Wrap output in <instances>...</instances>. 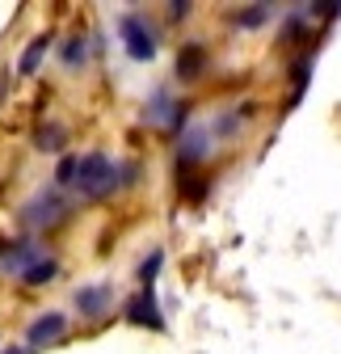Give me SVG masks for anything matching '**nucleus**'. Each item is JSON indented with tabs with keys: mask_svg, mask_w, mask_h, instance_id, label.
I'll use <instances>...</instances> for the list:
<instances>
[{
	"mask_svg": "<svg viewBox=\"0 0 341 354\" xmlns=\"http://www.w3.org/2000/svg\"><path fill=\"white\" fill-rule=\"evenodd\" d=\"M76 186L84 198H106L114 186H118V169L106 152H89V156H80L76 165Z\"/></svg>",
	"mask_w": 341,
	"mask_h": 354,
	"instance_id": "obj_1",
	"label": "nucleus"
},
{
	"mask_svg": "<svg viewBox=\"0 0 341 354\" xmlns=\"http://www.w3.org/2000/svg\"><path fill=\"white\" fill-rule=\"evenodd\" d=\"M118 30H122V42H126V55L131 59H152L156 55V38H152V30H148V21L139 17V13H126L122 21H118Z\"/></svg>",
	"mask_w": 341,
	"mask_h": 354,
	"instance_id": "obj_2",
	"label": "nucleus"
},
{
	"mask_svg": "<svg viewBox=\"0 0 341 354\" xmlns=\"http://www.w3.org/2000/svg\"><path fill=\"white\" fill-rule=\"evenodd\" d=\"M64 211H68V203L59 194H38V198L26 203L21 224H30V228H51V224H59V219H64Z\"/></svg>",
	"mask_w": 341,
	"mask_h": 354,
	"instance_id": "obj_3",
	"label": "nucleus"
},
{
	"mask_svg": "<svg viewBox=\"0 0 341 354\" xmlns=\"http://www.w3.org/2000/svg\"><path fill=\"white\" fill-rule=\"evenodd\" d=\"M64 329H68V317L64 313H42L34 325H30V346H51V342H59L64 337Z\"/></svg>",
	"mask_w": 341,
	"mask_h": 354,
	"instance_id": "obj_4",
	"label": "nucleus"
},
{
	"mask_svg": "<svg viewBox=\"0 0 341 354\" xmlns=\"http://www.w3.org/2000/svg\"><path fill=\"white\" fill-rule=\"evenodd\" d=\"M126 313H131V321H135V325H148V329H164V317L156 313V295H152V287H144V291L131 299V308H126Z\"/></svg>",
	"mask_w": 341,
	"mask_h": 354,
	"instance_id": "obj_5",
	"label": "nucleus"
},
{
	"mask_svg": "<svg viewBox=\"0 0 341 354\" xmlns=\"http://www.w3.org/2000/svg\"><path fill=\"white\" fill-rule=\"evenodd\" d=\"M206 72V47H202V42H190V47L177 55V76L182 80H198Z\"/></svg>",
	"mask_w": 341,
	"mask_h": 354,
	"instance_id": "obj_6",
	"label": "nucleus"
},
{
	"mask_svg": "<svg viewBox=\"0 0 341 354\" xmlns=\"http://www.w3.org/2000/svg\"><path fill=\"white\" fill-rule=\"evenodd\" d=\"M76 308H80V313L84 317H101L106 313V308H110V287H80L76 291Z\"/></svg>",
	"mask_w": 341,
	"mask_h": 354,
	"instance_id": "obj_7",
	"label": "nucleus"
},
{
	"mask_svg": "<svg viewBox=\"0 0 341 354\" xmlns=\"http://www.w3.org/2000/svg\"><path fill=\"white\" fill-rule=\"evenodd\" d=\"M34 261H38V245H30V241H17V245H9V249H5V270L26 274Z\"/></svg>",
	"mask_w": 341,
	"mask_h": 354,
	"instance_id": "obj_8",
	"label": "nucleus"
},
{
	"mask_svg": "<svg viewBox=\"0 0 341 354\" xmlns=\"http://www.w3.org/2000/svg\"><path fill=\"white\" fill-rule=\"evenodd\" d=\"M47 47H51V38H47V34L30 38V47H26L21 64H17V72H21V76H34V72H38V64H42V55H47Z\"/></svg>",
	"mask_w": 341,
	"mask_h": 354,
	"instance_id": "obj_9",
	"label": "nucleus"
},
{
	"mask_svg": "<svg viewBox=\"0 0 341 354\" xmlns=\"http://www.w3.org/2000/svg\"><path fill=\"white\" fill-rule=\"evenodd\" d=\"M202 156H206V131H202V127H194L190 136L182 140V165H198Z\"/></svg>",
	"mask_w": 341,
	"mask_h": 354,
	"instance_id": "obj_10",
	"label": "nucleus"
},
{
	"mask_svg": "<svg viewBox=\"0 0 341 354\" xmlns=\"http://www.w3.org/2000/svg\"><path fill=\"white\" fill-rule=\"evenodd\" d=\"M55 270H59V266H55L51 257H38L30 270L21 274V283H26V287H42V283H51V279H55Z\"/></svg>",
	"mask_w": 341,
	"mask_h": 354,
	"instance_id": "obj_11",
	"label": "nucleus"
},
{
	"mask_svg": "<svg viewBox=\"0 0 341 354\" xmlns=\"http://www.w3.org/2000/svg\"><path fill=\"white\" fill-rule=\"evenodd\" d=\"M59 59H64L68 68H80L84 59H89V47H84V38H80V34L64 38V47H59Z\"/></svg>",
	"mask_w": 341,
	"mask_h": 354,
	"instance_id": "obj_12",
	"label": "nucleus"
},
{
	"mask_svg": "<svg viewBox=\"0 0 341 354\" xmlns=\"http://www.w3.org/2000/svg\"><path fill=\"white\" fill-rule=\"evenodd\" d=\"M64 140H68V136H64V127H55V122L38 131V148H42V152H59Z\"/></svg>",
	"mask_w": 341,
	"mask_h": 354,
	"instance_id": "obj_13",
	"label": "nucleus"
},
{
	"mask_svg": "<svg viewBox=\"0 0 341 354\" xmlns=\"http://www.w3.org/2000/svg\"><path fill=\"white\" fill-rule=\"evenodd\" d=\"M160 261H164V253H160V249H152V257L139 266V283H144V287H152V283H156V270H160Z\"/></svg>",
	"mask_w": 341,
	"mask_h": 354,
	"instance_id": "obj_14",
	"label": "nucleus"
},
{
	"mask_svg": "<svg viewBox=\"0 0 341 354\" xmlns=\"http://www.w3.org/2000/svg\"><path fill=\"white\" fill-rule=\"evenodd\" d=\"M76 165H80V156H64L59 160V169H55V182L59 186H72L76 182Z\"/></svg>",
	"mask_w": 341,
	"mask_h": 354,
	"instance_id": "obj_15",
	"label": "nucleus"
},
{
	"mask_svg": "<svg viewBox=\"0 0 341 354\" xmlns=\"http://www.w3.org/2000/svg\"><path fill=\"white\" fill-rule=\"evenodd\" d=\"M266 17H270V5H253V9L240 13V26H262Z\"/></svg>",
	"mask_w": 341,
	"mask_h": 354,
	"instance_id": "obj_16",
	"label": "nucleus"
},
{
	"mask_svg": "<svg viewBox=\"0 0 341 354\" xmlns=\"http://www.w3.org/2000/svg\"><path fill=\"white\" fill-rule=\"evenodd\" d=\"M168 110H177V106H168V93H156V97H152V110H148V118H152V122H160Z\"/></svg>",
	"mask_w": 341,
	"mask_h": 354,
	"instance_id": "obj_17",
	"label": "nucleus"
},
{
	"mask_svg": "<svg viewBox=\"0 0 341 354\" xmlns=\"http://www.w3.org/2000/svg\"><path fill=\"white\" fill-rule=\"evenodd\" d=\"M291 84H295V97H300V93H304V84H308V59H300V64L291 68Z\"/></svg>",
	"mask_w": 341,
	"mask_h": 354,
	"instance_id": "obj_18",
	"label": "nucleus"
},
{
	"mask_svg": "<svg viewBox=\"0 0 341 354\" xmlns=\"http://www.w3.org/2000/svg\"><path fill=\"white\" fill-rule=\"evenodd\" d=\"M316 9H320V17H337V13H341L337 0H329V5H316Z\"/></svg>",
	"mask_w": 341,
	"mask_h": 354,
	"instance_id": "obj_19",
	"label": "nucleus"
},
{
	"mask_svg": "<svg viewBox=\"0 0 341 354\" xmlns=\"http://www.w3.org/2000/svg\"><path fill=\"white\" fill-rule=\"evenodd\" d=\"M5 354H30V350H5Z\"/></svg>",
	"mask_w": 341,
	"mask_h": 354,
	"instance_id": "obj_20",
	"label": "nucleus"
}]
</instances>
